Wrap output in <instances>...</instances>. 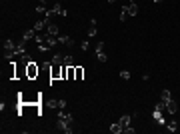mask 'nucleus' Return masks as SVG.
Here are the masks:
<instances>
[{"instance_id":"obj_1","label":"nucleus","mask_w":180,"mask_h":134,"mask_svg":"<svg viewBox=\"0 0 180 134\" xmlns=\"http://www.w3.org/2000/svg\"><path fill=\"white\" fill-rule=\"evenodd\" d=\"M40 76V66L34 62V60H30L28 64H26V80H36Z\"/></svg>"},{"instance_id":"obj_2","label":"nucleus","mask_w":180,"mask_h":134,"mask_svg":"<svg viewBox=\"0 0 180 134\" xmlns=\"http://www.w3.org/2000/svg\"><path fill=\"white\" fill-rule=\"evenodd\" d=\"M50 80H62V64H50Z\"/></svg>"},{"instance_id":"obj_3","label":"nucleus","mask_w":180,"mask_h":134,"mask_svg":"<svg viewBox=\"0 0 180 134\" xmlns=\"http://www.w3.org/2000/svg\"><path fill=\"white\" fill-rule=\"evenodd\" d=\"M34 38H36V30H34V28H30V30H24V32H22V40H24V42L34 40Z\"/></svg>"},{"instance_id":"obj_4","label":"nucleus","mask_w":180,"mask_h":134,"mask_svg":"<svg viewBox=\"0 0 180 134\" xmlns=\"http://www.w3.org/2000/svg\"><path fill=\"white\" fill-rule=\"evenodd\" d=\"M176 110H178V104L170 98V100L166 102V112H168V114H176Z\"/></svg>"},{"instance_id":"obj_5","label":"nucleus","mask_w":180,"mask_h":134,"mask_svg":"<svg viewBox=\"0 0 180 134\" xmlns=\"http://www.w3.org/2000/svg\"><path fill=\"white\" fill-rule=\"evenodd\" d=\"M46 32L52 34V36H60V32H58V24H54V22H50V24L46 26Z\"/></svg>"},{"instance_id":"obj_6","label":"nucleus","mask_w":180,"mask_h":134,"mask_svg":"<svg viewBox=\"0 0 180 134\" xmlns=\"http://www.w3.org/2000/svg\"><path fill=\"white\" fill-rule=\"evenodd\" d=\"M58 42H60V44H66V46H74V40L70 38V36H64V34L58 36Z\"/></svg>"},{"instance_id":"obj_7","label":"nucleus","mask_w":180,"mask_h":134,"mask_svg":"<svg viewBox=\"0 0 180 134\" xmlns=\"http://www.w3.org/2000/svg\"><path fill=\"white\" fill-rule=\"evenodd\" d=\"M74 80H84V68L74 66Z\"/></svg>"},{"instance_id":"obj_8","label":"nucleus","mask_w":180,"mask_h":134,"mask_svg":"<svg viewBox=\"0 0 180 134\" xmlns=\"http://www.w3.org/2000/svg\"><path fill=\"white\" fill-rule=\"evenodd\" d=\"M130 122H132V118L128 116V114H124V116L120 118V120H118V124L122 126V130H124V128H126V126H130Z\"/></svg>"},{"instance_id":"obj_9","label":"nucleus","mask_w":180,"mask_h":134,"mask_svg":"<svg viewBox=\"0 0 180 134\" xmlns=\"http://www.w3.org/2000/svg\"><path fill=\"white\" fill-rule=\"evenodd\" d=\"M126 10H128V14H130V16H136V14H138V6H136L134 2L126 4Z\"/></svg>"},{"instance_id":"obj_10","label":"nucleus","mask_w":180,"mask_h":134,"mask_svg":"<svg viewBox=\"0 0 180 134\" xmlns=\"http://www.w3.org/2000/svg\"><path fill=\"white\" fill-rule=\"evenodd\" d=\"M110 132H112V134H120V132H122V126L118 124V122L110 124Z\"/></svg>"},{"instance_id":"obj_11","label":"nucleus","mask_w":180,"mask_h":134,"mask_svg":"<svg viewBox=\"0 0 180 134\" xmlns=\"http://www.w3.org/2000/svg\"><path fill=\"white\" fill-rule=\"evenodd\" d=\"M52 62H54V64H64V54H54V56H52Z\"/></svg>"},{"instance_id":"obj_12","label":"nucleus","mask_w":180,"mask_h":134,"mask_svg":"<svg viewBox=\"0 0 180 134\" xmlns=\"http://www.w3.org/2000/svg\"><path fill=\"white\" fill-rule=\"evenodd\" d=\"M166 128H168V132H176V130H178V124H176L174 120H170V122H166Z\"/></svg>"},{"instance_id":"obj_13","label":"nucleus","mask_w":180,"mask_h":134,"mask_svg":"<svg viewBox=\"0 0 180 134\" xmlns=\"http://www.w3.org/2000/svg\"><path fill=\"white\" fill-rule=\"evenodd\" d=\"M64 64H66V66H74V58H72V54H64Z\"/></svg>"},{"instance_id":"obj_14","label":"nucleus","mask_w":180,"mask_h":134,"mask_svg":"<svg viewBox=\"0 0 180 134\" xmlns=\"http://www.w3.org/2000/svg\"><path fill=\"white\" fill-rule=\"evenodd\" d=\"M128 16H130V14H128V10H126V6H124V8L120 10V20L124 22V20H128Z\"/></svg>"},{"instance_id":"obj_15","label":"nucleus","mask_w":180,"mask_h":134,"mask_svg":"<svg viewBox=\"0 0 180 134\" xmlns=\"http://www.w3.org/2000/svg\"><path fill=\"white\" fill-rule=\"evenodd\" d=\"M172 98V94H170V90H162V100L164 102H168Z\"/></svg>"},{"instance_id":"obj_16","label":"nucleus","mask_w":180,"mask_h":134,"mask_svg":"<svg viewBox=\"0 0 180 134\" xmlns=\"http://www.w3.org/2000/svg\"><path fill=\"white\" fill-rule=\"evenodd\" d=\"M96 56H98V60H100V62H106V60H108V56L104 54V52H96Z\"/></svg>"},{"instance_id":"obj_17","label":"nucleus","mask_w":180,"mask_h":134,"mask_svg":"<svg viewBox=\"0 0 180 134\" xmlns=\"http://www.w3.org/2000/svg\"><path fill=\"white\" fill-rule=\"evenodd\" d=\"M66 80H74V66H68V78Z\"/></svg>"},{"instance_id":"obj_18","label":"nucleus","mask_w":180,"mask_h":134,"mask_svg":"<svg viewBox=\"0 0 180 134\" xmlns=\"http://www.w3.org/2000/svg\"><path fill=\"white\" fill-rule=\"evenodd\" d=\"M120 78H122V80H128V78H130V72H128V70H122V72H120Z\"/></svg>"},{"instance_id":"obj_19","label":"nucleus","mask_w":180,"mask_h":134,"mask_svg":"<svg viewBox=\"0 0 180 134\" xmlns=\"http://www.w3.org/2000/svg\"><path fill=\"white\" fill-rule=\"evenodd\" d=\"M96 52H104V42H102V40L96 44Z\"/></svg>"},{"instance_id":"obj_20","label":"nucleus","mask_w":180,"mask_h":134,"mask_svg":"<svg viewBox=\"0 0 180 134\" xmlns=\"http://www.w3.org/2000/svg\"><path fill=\"white\" fill-rule=\"evenodd\" d=\"M122 132H126V134H134V128H132V126H126Z\"/></svg>"},{"instance_id":"obj_21","label":"nucleus","mask_w":180,"mask_h":134,"mask_svg":"<svg viewBox=\"0 0 180 134\" xmlns=\"http://www.w3.org/2000/svg\"><path fill=\"white\" fill-rule=\"evenodd\" d=\"M48 106H50V108H58V100H50Z\"/></svg>"},{"instance_id":"obj_22","label":"nucleus","mask_w":180,"mask_h":134,"mask_svg":"<svg viewBox=\"0 0 180 134\" xmlns=\"http://www.w3.org/2000/svg\"><path fill=\"white\" fill-rule=\"evenodd\" d=\"M60 108H66V100H58V110Z\"/></svg>"},{"instance_id":"obj_23","label":"nucleus","mask_w":180,"mask_h":134,"mask_svg":"<svg viewBox=\"0 0 180 134\" xmlns=\"http://www.w3.org/2000/svg\"><path fill=\"white\" fill-rule=\"evenodd\" d=\"M80 48H82V50H86V48H88V40H82V44H80Z\"/></svg>"},{"instance_id":"obj_24","label":"nucleus","mask_w":180,"mask_h":134,"mask_svg":"<svg viewBox=\"0 0 180 134\" xmlns=\"http://www.w3.org/2000/svg\"><path fill=\"white\" fill-rule=\"evenodd\" d=\"M38 4H46V0H38Z\"/></svg>"},{"instance_id":"obj_25","label":"nucleus","mask_w":180,"mask_h":134,"mask_svg":"<svg viewBox=\"0 0 180 134\" xmlns=\"http://www.w3.org/2000/svg\"><path fill=\"white\" fill-rule=\"evenodd\" d=\"M114 2H116V0H108V4H114Z\"/></svg>"},{"instance_id":"obj_26","label":"nucleus","mask_w":180,"mask_h":134,"mask_svg":"<svg viewBox=\"0 0 180 134\" xmlns=\"http://www.w3.org/2000/svg\"><path fill=\"white\" fill-rule=\"evenodd\" d=\"M152 2H156V4H160V2H162V0H152Z\"/></svg>"}]
</instances>
